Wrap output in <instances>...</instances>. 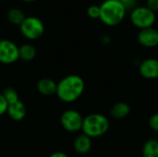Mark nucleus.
Listing matches in <instances>:
<instances>
[{
  "label": "nucleus",
  "instance_id": "3",
  "mask_svg": "<svg viewBox=\"0 0 158 157\" xmlns=\"http://www.w3.org/2000/svg\"><path fill=\"white\" fill-rule=\"evenodd\" d=\"M110 128L109 119L103 114L93 113L83 118L81 131L91 139L99 138L107 133Z\"/></svg>",
  "mask_w": 158,
  "mask_h": 157
},
{
  "label": "nucleus",
  "instance_id": "9",
  "mask_svg": "<svg viewBox=\"0 0 158 157\" xmlns=\"http://www.w3.org/2000/svg\"><path fill=\"white\" fill-rule=\"evenodd\" d=\"M138 43L145 48H156L158 46L157 29L151 27L140 30L137 34Z\"/></svg>",
  "mask_w": 158,
  "mask_h": 157
},
{
  "label": "nucleus",
  "instance_id": "26",
  "mask_svg": "<svg viewBox=\"0 0 158 157\" xmlns=\"http://www.w3.org/2000/svg\"><path fill=\"white\" fill-rule=\"evenodd\" d=\"M156 48H157V53H158V46H157V47H156Z\"/></svg>",
  "mask_w": 158,
  "mask_h": 157
},
{
  "label": "nucleus",
  "instance_id": "1",
  "mask_svg": "<svg viewBox=\"0 0 158 157\" xmlns=\"http://www.w3.org/2000/svg\"><path fill=\"white\" fill-rule=\"evenodd\" d=\"M85 82L79 75H68L64 77L56 87V96L64 103L76 102L83 94Z\"/></svg>",
  "mask_w": 158,
  "mask_h": 157
},
{
  "label": "nucleus",
  "instance_id": "5",
  "mask_svg": "<svg viewBox=\"0 0 158 157\" xmlns=\"http://www.w3.org/2000/svg\"><path fill=\"white\" fill-rule=\"evenodd\" d=\"M19 27L20 33L26 39L31 41L37 40L42 37L45 31V27L42 19L34 16L26 17Z\"/></svg>",
  "mask_w": 158,
  "mask_h": 157
},
{
  "label": "nucleus",
  "instance_id": "20",
  "mask_svg": "<svg viewBox=\"0 0 158 157\" xmlns=\"http://www.w3.org/2000/svg\"><path fill=\"white\" fill-rule=\"evenodd\" d=\"M7 107H8V104L6 100L5 99L4 95L0 93V116H3L4 114L6 113Z\"/></svg>",
  "mask_w": 158,
  "mask_h": 157
},
{
  "label": "nucleus",
  "instance_id": "22",
  "mask_svg": "<svg viewBox=\"0 0 158 157\" xmlns=\"http://www.w3.org/2000/svg\"><path fill=\"white\" fill-rule=\"evenodd\" d=\"M124 6H125V7L127 8V10L128 9H133L135 6H137V5H136V2H137V0H119Z\"/></svg>",
  "mask_w": 158,
  "mask_h": 157
},
{
  "label": "nucleus",
  "instance_id": "18",
  "mask_svg": "<svg viewBox=\"0 0 158 157\" xmlns=\"http://www.w3.org/2000/svg\"><path fill=\"white\" fill-rule=\"evenodd\" d=\"M87 15L91 19H99L100 17V6L97 5H92L87 8Z\"/></svg>",
  "mask_w": 158,
  "mask_h": 157
},
{
  "label": "nucleus",
  "instance_id": "6",
  "mask_svg": "<svg viewBox=\"0 0 158 157\" xmlns=\"http://www.w3.org/2000/svg\"><path fill=\"white\" fill-rule=\"evenodd\" d=\"M60 123L63 129L69 132H78L81 130L83 117L74 109H68L61 114Z\"/></svg>",
  "mask_w": 158,
  "mask_h": 157
},
{
  "label": "nucleus",
  "instance_id": "16",
  "mask_svg": "<svg viewBox=\"0 0 158 157\" xmlns=\"http://www.w3.org/2000/svg\"><path fill=\"white\" fill-rule=\"evenodd\" d=\"M6 18L10 23L19 26L22 23V21L25 19L26 16L21 9H19L18 7H12L7 11Z\"/></svg>",
  "mask_w": 158,
  "mask_h": 157
},
{
  "label": "nucleus",
  "instance_id": "21",
  "mask_svg": "<svg viewBox=\"0 0 158 157\" xmlns=\"http://www.w3.org/2000/svg\"><path fill=\"white\" fill-rule=\"evenodd\" d=\"M145 6L154 12L158 11V0H146Z\"/></svg>",
  "mask_w": 158,
  "mask_h": 157
},
{
  "label": "nucleus",
  "instance_id": "14",
  "mask_svg": "<svg viewBox=\"0 0 158 157\" xmlns=\"http://www.w3.org/2000/svg\"><path fill=\"white\" fill-rule=\"evenodd\" d=\"M36 48L31 43H24L19 47V57L24 62H31L36 56Z\"/></svg>",
  "mask_w": 158,
  "mask_h": 157
},
{
  "label": "nucleus",
  "instance_id": "25",
  "mask_svg": "<svg viewBox=\"0 0 158 157\" xmlns=\"http://www.w3.org/2000/svg\"><path fill=\"white\" fill-rule=\"evenodd\" d=\"M21 1H23V2H27V3H30V2H33V1H35V0H21Z\"/></svg>",
  "mask_w": 158,
  "mask_h": 157
},
{
  "label": "nucleus",
  "instance_id": "15",
  "mask_svg": "<svg viewBox=\"0 0 158 157\" xmlns=\"http://www.w3.org/2000/svg\"><path fill=\"white\" fill-rule=\"evenodd\" d=\"M143 157H158V140L150 139L146 141L142 148Z\"/></svg>",
  "mask_w": 158,
  "mask_h": 157
},
{
  "label": "nucleus",
  "instance_id": "7",
  "mask_svg": "<svg viewBox=\"0 0 158 157\" xmlns=\"http://www.w3.org/2000/svg\"><path fill=\"white\" fill-rule=\"evenodd\" d=\"M19 57V46L7 39L0 40V63L10 65L15 63Z\"/></svg>",
  "mask_w": 158,
  "mask_h": 157
},
{
  "label": "nucleus",
  "instance_id": "23",
  "mask_svg": "<svg viewBox=\"0 0 158 157\" xmlns=\"http://www.w3.org/2000/svg\"><path fill=\"white\" fill-rule=\"evenodd\" d=\"M49 157H69V155L63 152H56V153L52 154Z\"/></svg>",
  "mask_w": 158,
  "mask_h": 157
},
{
  "label": "nucleus",
  "instance_id": "17",
  "mask_svg": "<svg viewBox=\"0 0 158 157\" xmlns=\"http://www.w3.org/2000/svg\"><path fill=\"white\" fill-rule=\"evenodd\" d=\"M5 97V99L6 100L7 104H12V103H15L17 101H19V94L17 93V91L12 88V87H7L4 90L3 93H2Z\"/></svg>",
  "mask_w": 158,
  "mask_h": 157
},
{
  "label": "nucleus",
  "instance_id": "24",
  "mask_svg": "<svg viewBox=\"0 0 158 157\" xmlns=\"http://www.w3.org/2000/svg\"><path fill=\"white\" fill-rule=\"evenodd\" d=\"M102 42H103L104 43H109L111 42V39H110V37H109V36L105 35V36H103V37H102Z\"/></svg>",
  "mask_w": 158,
  "mask_h": 157
},
{
  "label": "nucleus",
  "instance_id": "8",
  "mask_svg": "<svg viewBox=\"0 0 158 157\" xmlns=\"http://www.w3.org/2000/svg\"><path fill=\"white\" fill-rule=\"evenodd\" d=\"M139 73L146 80L154 81L158 79V58L148 57L139 64Z\"/></svg>",
  "mask_w": 158,
  "mask_h": 157
},
{
  "label": "nucleus",
  "instance_id": "12",
  "mask_svg": "<svg viewBox=\"0 0 158 157\" xmlns=\"http://www.w3.org/2000/svg\"><path fill=\"white\" fill-rule=\"evenodd\" d=\"M37 91L44 96H51L56 93L57 83L49 78H43L37 82Z\"/></svg>",
  "mask_w": 158,
  "mask_h": 157
},
{
  "label": "nucleus",
  "instance_id": "27",
  "mask_svg": "<svg viewBox=\"0 0 158 157\" xmlns=\"http://www.w3.org/2000/svg\"><path fill=\"white\" fill-rule=\"evenodd\" d=\"M157 31H158V28H157Z\"/></svg>",
  "mask_w": 158,
  "mask_h": 157
},
{
  "label": "nucleus",
  "instance_id": "10",
  "mask_svg": "<svg viewBox=\"0 0 158 157\" xmlns=\"http://www.w3.org/2000/svg\"><path fill=\"white\" fill-rule=\"evenodd\" d=\"M6 113L13 121H21L26 117L27 108L25 105L19 100L15 103L8 105Z\"/></svg>",
  "mask_w": 158,
  "mask_h": 157
},
{
  "label": "nucleus",
  "instance_id": "19",
  "mask_svg": "<svg viewBox=\"0 0 158 157\" xmlns=\"http://www.w3.org/2000/svg\"><path fill=\"white\" fill-rule=\"evenodd\" d=\"M148 125L152 130L155 132H158V113L153 114L148 120Z\"/></svg>",
  "mask_w": 158,
  "mask_h": 157
},
{
  "label": "nucleus",
  "instance_id": "13",
  "mask_svg": "<svg viewBox=\"0 0 158 157\" xmlns=\"http://www.w3.org/2000/svg\"><path fill=\"white\" fill-rule=\"evenodd\" d=\"M131 110V106L128 103L118 102L112 106L110 110V115L114 119L120 120V119L127 118L130 115Z\"/></svg>",
  "mask_w": 158,
  "mask_h": 157
},
{
  "label": "nucleus",
  "instance_id": "2",
  "mask_svg": "<svg viewBox=\"0 0 158 157\" xmlns=\"http://www.w3.org/2000/svg\"><path fill=\"white\" fill-rule=\"evenodd\" d=\"M99 6L100 20L109 27L120 24L127 14V8L119 0H105Z\"/></svg>",
  "mask_w": 158,
  "mask_h": 157
},
{
  "label": "nucleus",
  "instance_id": "4",
  "mask_svg": "<svg viewBox=\"0 0 158 157\" xmlns=\"http://www.w3.org/2000/svg\"><path fill=\"white\" fill-rule=\"evenodd\" d=\"M130 20L131 24L139 30L154 27L156 21V12L149 9L146 6H137L131 10Z\"/></svg>",
  "mask_w": 158,
  "mask_h": 157
},
{
  "label": "nucleus",
  "instance_id": "11",
  "mask_svg": "<svg viewBox=\"0 0 158 157\" xmlns=\"http://www.w3.org/2000/svg\"><path fill=\"white\" fill-rule=\"evenodd\" d=\"M92 145H93L92 139L83 133L79 134L73 142V148L75 152L78 153L79 155L88 154L92 149Z\"/></svg>",
  "mask_w": 158,
  "mask_h": 157
}]
</instances>
